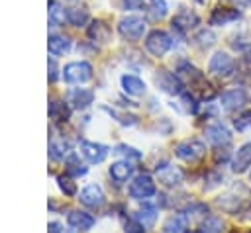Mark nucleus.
<instances>
[{
    "label": "nucleus",
    "instance_id": "5",
    "mask_svg": "<svg viewBox=\"0 0 251 233\" xmlns=\"http://www.w3.org/2000/svg\"><path fill=\"white\" fill-rule=\"evenodd\" d=\"M173 45V39L169 37V33L161 31V29H153L147 39H145V49L153 55V57H163Z\"/></svg>",
    "mask_w": 251,
    "mask_h": 233
},
{
    "label": "nucleus",
    "instance_id": "9",
    "mask_svg": "<svg viewBox=\"0 0 251 233\" xmlns=\"http://www.w3.org/2000/svg\"><path fill=\"white\" fill-rule=\"evenodd\" d=\"M204 135H206L208 143L214 145V147H227L231 143V131L224 123H220V121L208 125L206 131H204Z\"/></svg>",
    "mask_w": 251,
    "mask_h": 233
},
{
    "label": "nucleus",
    "instance_id": "19",
    "mask_svg": "<svg viewBox=\"0 0 251 233\" xmlns=\"http://www.w3.org/2000/svg\"><path fill=\"white\" fill-rule=\"evenodd\" d=\"M108 172H110V178H112L116 184H124V182L133 174V166H131V163L126 159V161L114 163Z\"/></svg>",
    "mask_w": 251,
    "mask_h": 233
},
{
    "label": "nucleus",
    "instance_id": "42",
    "mask_svg": "<svg viewBox=\"0 0 251 233\" xmlns=\"http://www.w3.org/2000/svg\"><path fill=\"white\" fill-rule=\"evenodd\" d=\"M63 233H75V231H73V229H67V231H63Z\"/></svg>",
    "mask_w": 251,
    "mask_h": 233
},
{
    "label": "nucleus",
    "instance_id": "31",
    "mask_svg": "<svg viewBox=\"0 0 251 233\" xmlns=\"http://www.w3.org/2000/svg\"><path fill=\"white\" fill-rule=\"evenodd\" d=\"M86 166H82L78 161H76V155H71L69 159H67V174H71V176H84L86 174Z\"/></svg>",
    "mask_w": 251,
    "mask_h": 233
},
{
    "label": "nucleus",
    "instance_id": "25",
    "mask_svg": "<svg viewBox=\"0 0 251 233\" xmlns=\"http://www.w3.org/2000/svg\"><path fill=\"white\" fill-rule=\"evenodd\" d=\"M71 116V108L65 102L59 100H51L49 102V117L55 121H67V117Z\"/></svg>",
    "mask_w": 251,
    "mask_h": 233
},
{
    "label": "nucleus",
    "instance_id": "34",
    "mask_svg": "<svg viewBox=\"0 0 251 233\" xmlns=\"http://www.w3.org/2000/svg\"><path fill=\"white\" fill-rule=\"evenodd\" d=\"M233 125H235L237 131L251 129V110H245L243 114H239V116L233 119Z\"/></svg>",
    "mask_w": 251,
    "mask_h": 233
},
{
    "label": "nucleus",
    "instance_id": "39",
    "mask_svg": "<svg viewBox=\"0 0 251 233\" xmlns=\"http://www.w3.org/2000/svg\"><path fill=\"white\" fill-rule=\"evenodd\" d=\"M122 4L127 8V10H137L143 6V0H122Z\"/></svg>",
    "mask_w": 251,
    "mask_h": 233
},
{
    "label": "nucleus",
    "instance_id": "30",
    "mask_svg": "<svg viewBox=\"0 0 251 233\" xmlns=\"http://www.w3.org/2000/svg\"><path fill=\"white\" fill-rule=\"evenodd\" d=\"M147 16H149V20H153V22L163 20V18L167 16V4H165L163 0H155V2L149 6Z\"/></svg>",
    "mask_w": 251,
    "mask_h": 233
},
{
    "label": "nucleus",
    "instance_id": "1",
    "mask_svg": "<svg viewBox=\"0 0 251 233\" xmlns=\"http://www.w3.org/2000/svg\"><path fill=\"white\" fill-rule=\"evenodd\" d=\"M118 31L127 41H139L145 33V22L139 16H126L118 22Z\"/></svg>",
    "mask_w": 251,
    "mask_h": 233
},
{
    "label": "nucleus",
    "instance_id": "11",
    "mask_svg": "<svg viewBox=\"0 0 251 233\" xmlns=\"http://www.w3.org/2000/svg\"><path fill=\"white\" fill-rule=\"evenodd\" d=\"M80 155L90 163V164H96V163H102L108 155V147L102 145V143H92V141H82L80 143Z\"/></svg>",
    "mask_w": 251,
    "mask_h": 233
},
{
    "label": "nucleus",
    "instance_id": "29",
    "mask_svg": "<svg viewBox=\"0 0 251 233\" xmlns=\"http://www.w3.org/2000/svg\"><path fill=\"white\" fill-rule=\"evenodd\" d=\"M184 227H186L184 217H182V215H173V217H169V219L165 221L163 231H165V233H182Z\"/></svg>",
    "mask_w": 251,
    "mask_h": 233
},
{
    "label": "nucleus",
    "instance_id": "27",
    "mask_svg": "<svg viewBox=\"0 0 251 233\" xmlns=\"http://www.w3.org/2000/svg\"><path fill=\"white\" fill-rule=\"evenodd\" d=\"M67 22L75 27H82L88 22V14L80 8H67Z\"/></svg>",
    "mask_w": 251,
    "mask_h": 233
},
{
    "label": "nucleus",
    "instance_id": "43",
    "mask_svg": "<svg viewBox=\"0 0 251 233\" xmlns=\"http://www.w3.org/2000/svg\"><path fill=\"white\" fill-rule=\"evenodd\" d=\"M196 2H198V4H204V0H196Z\"/></svg>",
    "mask_w": 251,
    "mask_h": 233
},
{
    "label": "nucleus",
    "instance_id": "36",
    "mask_svg": "<svg viewBox=\"0 0 251 233\" xmlns=\"http://www.w3.org/2000/svg\"><path fill=\"white\" fill-rule=\"evenodd\" d=\"M108 112H110V116L118 117V121H120L122 125H135V123H137V117H135V116H126V114H118V112H114V110H108Z\"/></svg>",
    "mask_w": 251,
    "mask_h": 233
},
{
    "label": "nucleus",
    "instance_id": "45",
    "mask_svg": "<svg viewBox=\"0 0 251 233\" xmlns=\"http://www.w3.org/2000/svg\"><path fill=\"white\" fill-rule=\"evenodd\" d=\"M247 2H251V0H247Z\"/></svg>",
    "mask_w": 251,
    "mask_h": 233
},
{
    "label": "nucleus",
    "instance_id": "44",
    "mask_svg": "<svg viewBox=\"0 0 251 233\" xmlns=\"http://www.w3.org/2000/svg\"><path fill=\"white\" fill-rule=\"evenodd\" d=\"M249 180H251V170H249Z\"/></svg>",
    "mask_w": 251,
    "mask_h": 233
},
{
    "label": "nucleus",
    "instance_id": "2",
    "mask_svg": "<svg viewBox=\"0 0 251 233\" xmlns=\"http://www.w3.org/2000/svg\"><path fill=\"white\" fill-rule=\"evenodd\" d=\"M63 78L65 82L69 84H84L92 78V67L90 63L86 61H75V63H69L65 69H63Z\"/></svg>",
    "mask_w": 251,
    "mask_h": 233
},
{
    "label": "nucleus",
    "instance_id": "33",
    "mask_svg": "<svg viewBox=\"0 0 251 233\" xmlns=\"http://www.w3.org/2000/svg\"><path fill=\"white\" fill-rule=\"evenodd\" d=\"M57 184L65 196H75L76 194V184L69 176H57Z\"/></svg>",
    "mask_w": 251,
    "mask_h": 233
},
{
    "label": "nucleus",
    "instance_id": "14",
    "mask_svg": "<svg viewBox=\"0 0 251 233\" xmlns=\"http://www.w3.org/2000/svg\"><path fill=\"white\" fill-rule=\"evenodd\" d=\"M157 86L169 94H182V80L178 78V74H173V72H167V70H161L157 74Z\"/></svg>",
    "mask_w": 251,
    "mask_h": 233
},
{
    "label": "nucleus",
    "instance_id": "15",
    "mask_svg": "<svg viewBox=\"0 0 251 233\" xmlns=\"http://www.w3.org/2000/svg\"><path fill=\"white\" fill-rule=\"evenodd\" d=\"M249 166H251V143H245L235 151L231 159V170L241 174V172H247Z\"/></svg>",
    "mask_w": 251,
    "mask_h": 233
},
{
    "label": "nucleus",
    "instance_id": "28",
    "mask_svg": "<svg viewBox=\"0 0 251 233\" xmlns=\"http://www.w3.org/2000/svg\"><path fill=\"white\" fill-rule=\"evenodd\" d=\"M65 20H67V12L57 2H51L49 4V23L59 27L61 23H65Z\"/></svg>",
    "mask_w": 251,
    "mask_h": 233
},
{
    "label": "nucleus",
    "instance_id": "32",
    "mask_svg": "<svg viewBox=\"0 0 251 233\" xmlns=\"http://www.w3.org/2000/svg\"><path fill=\"white\" fill-rule=\"evenodd\" d=\"M194 41H196V45L198 47H212L214 45V41H216V35L210 31V29H202V31H198V35L194 37Z\"/></svg>",
    "mask_w": 251,
    "mask_h": 233
},
{
    "label": "nucleus",
    "instance_id": "4",
    "mask_svg": "<svg viewBox=\"0 0 251 233\" xmlns=\"http://www.w3.org/2000/svg\"><path fill=\"white\" fill-rule=\"evenodd\" d=\"M220 104L226 112H235V110H241L249 104V94L243 88H227L222 92Z\"/></svg>",
    "mask_w": 251,
    "mask_h": 233
},
{
    "label": "nucleus",
    "instance_id": "7",
    "mask_svg": "<svg viewBox=\"0 0 251 233\" xmlns=\"http://www.w3.org/2000/svg\"><path fill=\"white\" fill-rule=\"evenodd\" d=\"M155 192H157V186H155L153 178L149 174H145V172L143 174H137L133 178V182L129 184V196L133 200H147Z\"/></svg>",
    "mask_w": 251,
    "mask_h": 233
},
{
    "label": "nucleus",
    "instance_id": "23",
    "mask_svg": "<svg viewBox=\"0 0 251 233\" xmlns=\"http://www.w3.org/2000/svg\"><path fill=\"white\" fill-rule=\"evenodd\" d=\"M110 35H112V31L104 22H92V25L88 27V37L98 43H106L110 39Z\"/></svg>",
    "mask_w": 251,
    "mask_h": 233
},
{
    "label": "nucleus",
    "instance_id": "6",
    "mask_svg": "<svg viewBox=\"0 0 251 233\" xmlns=\"http://www.w3.org/2000/svg\"><path fill=\"white\" fill-rule=\"evenodd\" d=\"M175 153H176L178 159H182L186 163H194V161H198L206 155V145L198 139H186V141L176 145Z\"/></svg>",
    "mask_w": 251,
    "mask_h": 233
},
{
    "label": "nucleus",
    "instance_id": "40",
    "mask_svg": "<svg viewBox=\"0 0 251 233\" xmlns=\"http://www.w3.org/2000/svg\"><path fill=\"white\" fill-rule=\"evenodd\" d=\"M47 229H49V233H63V229H61V223H57V221H51Z\"/></svg>",
    "mask_w": 251,
    "mask_h": 233
},
{
    "label": "nucleus",
    "instance_id": "37",
    "mask_svg": "<svg viewBox=\"0 0 251 233\" xmlns=\"http://www.w3.org/2000/svg\"><path fill=\"white\" fill-rule=\"evenodd\" d=\"M126 233H145V227L133 217V219H129L126 223Z\"/></svg>",
    "mask_w": 251,
    "mask_h": 233
},
{
    "label": "nucleus",
    "instance_id": "8",
    "mask_svg": "<svg viewBox=\"0 0 251 233\" xmlns=\"http://www.w3.org/2000/svg\"><path fill=\"white\" fill-rule=\"evenodd\" d=\"M239 188L241 186H233L229 192H226L224 196H220L216 202H218V206L224 210V211H229V213H237L245 204H247V198H249V192H245L243 196H239L237 192H239Z\"/></svg>",
    "mask_w": 251,
    "mask_h": 233
},
{
    "label": "nucleus",
    "instance_id": "24",
    "mask_svg": "<svg viewBox=\"0 0 251 233\" xmlns=\"http://www.w3.org/2000/svg\"><path fill=\"white\" fill-rule=\"evenodd\" d=\"M133 217L147 229V227H153V223L157 221V210L153 206H149V204H143V208H139Z\"/></svg>",
    "mask_w": 251,
    "mask_h": 233
},
{
    "label": "nucleus",
    "instance_id": "12",
    "mask_svg": "<svg viewBox=\"0 0 251 233\" xmlns=\"http://www.w3.org/2000/svg\"><path fill=\"white\" fill-rule=\"evenodd\" d=\"M157 178L161 184L169 186V188H175L182 182L184 174L178 166H173V164H163V166H157Z\"/></svg>",
    "mask_w": 251,
    "mask_h": 233
},
{
    "label": "nucleus",
    "instance_id": "41",
    "mask_svg": "<svg viewBox=\"0 0 251 233\" xmlns=\"http://www.w3.org/2000/svg\"><path fill=\"white\" fill-rule=\"evenodd\" d=\"M243 63H247V65L251 67V47H249V49L243 53Z\"/></svg>",
    "mask_w": 251,
    "mask_h": 233
},
{
    "label": "nucleus",
    "instance_id": "35",
    "mask_svg": "<svg viewBox=\"0 0 251 233\" xmlns=\"http://www.w3.org/2000/svg\"><path fill=\"white\" fill-rule=\"evenodd\" d=\"M112 153H116V155H124L126 159H133V161L141 159V153H139L137 149H133V147H127V145H116Z\"/></svg>",
    "mask_w": 251,
    "mask_h": 233
},
{
    "label": "nucleus",
    "instance_id": "13",
    "mask_svg": "<svg viewBox=\"0 0 251 233\" xmlns=\"http://www.w3.org/2000/svg\"><path fill=\"white\" fill-rule=\"evenodd\" d=\"M171 23H173V29L184 33V31H190L192 27H196V25L200 23V18H198V14H194V12H190V10H180V12L173 18Z\"/></svg>",
    "mask_w": 251,
    "mask_h": 233
},
{
    "label": "nucleus",
    "instance_id": "10",
    "mask_svg": "<svg viewBox=\"0 0 251 233\" xmlns=\"http://www.w3.org/2000/svg\"><path fill=\"white\" fill-rule=\"evenodd\" d=\"M78 200L86 208H100L106 202V196H104V192H102V188L98 184H88L86 188L80 190Z\"/></svg>",
    "mask_w": 251,
    "mask_h": 233
},
{
    "label": "nucleus",
    "instance_id": "21",
    "mask_svg": "<svg viewBox=\"0 0 251 233\" xmlns=\"http://www.w3.org/2000/svg\"><path fill=\"white\" fill-rule=\"evenodd\" d=\"M47 49L53 57H61L65 53L71 51V39L69 37H63V35H49V41H47Z\"/></svg>",
    "mask_w": 251,
    "mask_h": 233
},
{
    "label": "nucleus",
    "instance_id": "3",
    "mask_svg": "<svg viewBox=\"0 0 251 233\" xmlns=\"http://www.w3.org/2000/svg\"><path fill=\"white\" fill-rule=\"evenodd\" d=\"M208 70L214 74V76H231L233 70H235V61L226 53V51H216L212 57H210V63H208Z\"/></svg>",
    "mask_w": 251,
    "mask_h": 233
},
{
    "label": "nucleus",
    "instance_id": "16",
    "mask_svg": "<svg viewBox=\"0 0 251 233\" xmlns=\"http://www.w3.org/2000/svg\"><path fill=\"white\" fill-rule=\"evenodd\" d=\"M241 18V12L235 8H216L210 14V25H226L231 22H237Z\"/></svg>",
    "mask_w": 251,
    "mask_h": 233
},
{
    "label": "nucleus",
    "instance_id": "17",
    "mask_svg": "<svg viewBox=\"0 0 251 233\" xmlns=\"http://www.w3.org/2000/svg\"><path fill=\"white\" fill-rule=\"evenodd\" d=\"M176 74H178V78L182 80V82H186V84H198V82H204V74L194 67V65H190L188 61H180L178 63V69H176Z\"/></svg>",
    "mask_w": 251,
    "mask_h": 233
},
{
    "label": "nucleus",
    "instance_id": "38",
    "mask_svg": "<svg viewBox=\"0 0 251 233\" xmlns=\"http://www.w3.org/2000/svg\"><path fill=\"white\" fill-rule=\"evenodd\" d=\"M47 65H49V80L53 82V80H57V74H59L57 72V63H55V59H49Z\"/></svg>",
    "mask_w": 251,
    "mask_h": 233
},
{
    "label": "nucleus",
    "instance_id": "20",
    "mask_svg": "<svg viewBox=\"0 0 251 233\" xmlns=\"http://www.w3.org/2000/svg\"><path fill=\"white\" fill-rule=\"evenodd\" d=\"M67 221H69V225L73 229H80V231H88L94 225V217L90 213H86V211H80V210H73L69 213Z\"/></svg>",
    "mask_w": 251,
    "mask_h": 233
},
{
    "label": "nucleus",
    "instance_id": "18",
    "mask_svg": "<svg viewBox=\"0 0 251 233\" xmlns=\"http://www.w3.org/2000/svg\"><path fill=\"white\" fill-rule=\"evenodd\" d=\"M94 102V92L88 88H75L69 94V104H73V108L76 110H84Z\"/></svg>",
    "mask_w": 251,
    "mask_h": 233
},
{
    "label": "nucleus",
    "instance_id": "26",
    "mask_svg": "<svg viewBox=\"0 0 251 233\" xmlns=\"http://www.w3.org/2000/svg\"><path fill=\"white\" fill-rule=\"evenodd\" d=\"M198 233H224V221L218 215H208L202 219Z\"/></svg>",
    "mask_w": 251,
    "mask_h": 233
},
{
    "label": "nucleus",
    "instance_id": "22",
    "mask_svg": "<svg viewBox=\"0 0 251 233\" xmlns=\"http://www.w3.org/2000/svg\"><path fill=\"white\" fill-rule=\"evenodd\" d=\"M122 88L124 92L131 94V96H139L145 92V82L139 78V76H133V74H124L122 76Z\"/></svg>",
    "mask_w": 251,
    "mask_h": 233
}]
</instances>
